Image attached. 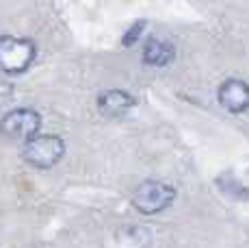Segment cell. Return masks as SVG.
Segmentation results:
<instances>
[{
  "mask_svg": "<svg viewBox=\"0 0 249 248\" xmlns=\"http://www.w3.org/2000/svg\"><path fill=\"white\" fill-rule=\"evenodd\" d=\"M37 55L35 41L26 37H0V70L7 74H24L33 65Z\"/></svg>",
  "mask_w": 249,
  "mask_h": 248,
  "instance_id": "cell-1",
  "label": "cell"
},
{
  "mask_svg": "<svg viewBox=\"0 0 249 248\" xmlns=\"http://www.w3.org/2000/svg\"><path fill=\"white\" fill-rule=\"evenodd\" d=\"M65 142L59 135H35L24 142L22 159L37 170H50L63 159Z\"/></svg>",
  "mask_w": 249,
  "mask_h": 248,
  "instance_id": "cell-2",
  "label": "cell"
},
{
  "mask_svg": "<svg viewBox=\"0 0 249 248\" xmlns=\"http://www.w3.org/2000/svg\"><path fill=\"white\" fill-rule=\"evenodd\" d=\"M176 189L165 181H143L132 194V205L145 216L160 213L174 203Z\"/></svg>",
  "mask_w": 249,
  "mask_h": 248,
  "instance_id": "cell-3",
  "label": "cell"
},
{
  "mask_svg": "<svg viewBox=\"0 0 249 248\" xmlns=\"http://www.w3.org/2000/svg\"><path fill=\"white\" fill-rule=\"evenodd\" d=\"M41 128V116L35 109L20 107L13 111L4 113L0 120V133L9 140H18V142H28L35 135H39Z\"/></svg>",
  "mask_w": 249,
  "mask_h": 248,
  "instance_id": "cell-4",
  "label": "cell"
},
{
  "mask_svg": "<svg viewBox=\"0 0 249 248\" xmlns=\"http://www.w3.org/2000/svg\"><path fill=\"white\" fill-rule=\"evenodd\" d=\"M219 103L230 113H243L249 109V85L241 79H228L219 85Z\"/></svg>",
  "mask_w": 249,
  "mask_h": 248,
  "instance_id": "cell-5",
  "label": "cell"
},
{
  "mask_svg": "<svg viewBox=\"0 0 249 248\" xmlns=\"http://www.w3.org/2000/svg\"><path fill=\"white\" fill-rule=\"evenodd\" d=\"M137 104L132 94L124 92V89H107L98 96V109L102 116L107 118H122Z\"/></svg>",
  "mask_w": 249,
  "mask_h": 248,
  "instance_id": "cell-6",
  "label": "cell"
},
{
  "mask_svg": "<svg viewBox=\"0 0 249 248\" xmlns=\"http://www.w3.org/2000/svg\"><path fill=\"white\" fill-rule=\"evenodd\" d=\"M176 59V46L162 37H150L143 46V61L152 68H165Z\"/></svg>",
  "mask_w": 249,
  "mask_h": 248,
  "instance_id": "cell-7",
  "label": "cell"
},
{
  "mask_svg": "<svg viewBox=\"0 0 249 248\" xmlns=\"http://www.w3.org/2000/svg\"><path fill=\"white\" fill-rule=\"evenodd\" d=\"M143 28H145V22H137V24H132L130 28H128V33L124 35V46H132L135 41L139 40V35L143 33Z\"/></svg>",
  "mask_w": 249,
  "mask_h": 248,
  "instance_id": "cell-8",
  "label": "cell"
}]
</instances>
